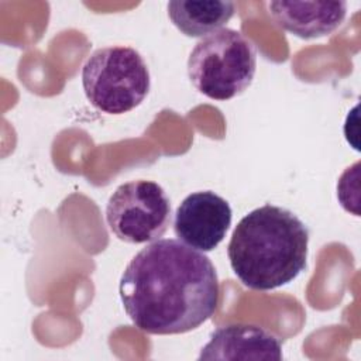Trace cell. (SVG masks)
Returning a JSON list of instances; mask_svg holds the SVG:
<instances>
[{
  "label": "cell",
  "mask_w": 361,
  "mask_h": 361,
  "mask_svg": "<svg viewBox=\"0 0 361 361\" xmlns=\"http://www.w3.org/2000/svg\"><path fill=\"white\" fill-rule=\"evenodd\" d=\"M118 292L130 320L149 334L195 330L214 314L220 300L210 258L173 238L155 240L137 252Z\"/></svg>",
  "instance_id": "obj_1"
},
{
  "label": "cell",
  "mask_w": 361,
  "mask_h": 361,
  "mask_svg": "<svg viewBox=\"0 0 361 361\" xmlns=\"http://www.w3.org/2000/svg\"><path fill=\"white\" fill-rule=\"evenodd\" d=\"M309 228L290 210L264 204L234 227L227 255L235 276L250 289L272 290L305 271Z\"/></svg>",
  "instance_id": "obj_2"
},
{
  "label": "cell",
  "mask_w": 361,
  "mask_h": 361,
  "mask_svg": "<svg viewBox=\"0 0 361 361\" xmlns=\"http://www.w3.org/2000/svg\"><path fill=\"white\" fill-rule=\"evenodd\" d=\"M255 71V45L233 28H220L203 37L188 58L192 85L214 100L241 94L251 85Z\"/></svg>",
  "instance_id": "obj_3"
},
{
  "label": "cell",
  "mask_w": 361,
  "mask_h": 361,
  "mask_svg": "<svg viewBox=\"0 0 361 361\" xmlns=\"http://www.w3.org/2000/svg\"><path fill=\"white\" fill-rule=\"evenodd\" d=\"M82 86L92 106L107 114H123L147 97L151 79L148 66L131 47L99 48L82 68Z\"/></svg>",
  "instance_id": "obj_4"
},
{
  "label": "cell",
  "mask_w": 361,
  "mask_h": 361,
  "mask_svg": "<svg viewBox=\"0 0 361 361\" xmlns=\"http://www.w3.org/2000/svg\"><path fill=\"white\" fill-rule=\"evenodd\" d=\"M171 202L165 190L145 179L120 185L106 206L110 231L130 244L159 240L171 224Z\"/></svg>",
  "instance_id": "obj_5"
},
{
  "label": "cell",
  "mask_w": 361,
  "mask_h": 361,
  "mask_svg": "<svg viewBox=\"0 0 361 361\" xmlns=\"http://www.w3.org/2000/svg\"><path fill=\"white\" fill-rule=\"evenodd\" d=\"M231 217V207L224 197L212 190H199L178 206L173 231L183 244L207 252L223 241Z\"/></svg>",
  "instance_id": "obj_6"
},
{
  "label": "cell",
  "mask_w": 361,
  "mask_h": 361,
  "mask_svg": "<svg viewBox=\"0 0 361 361\" xmlns=\"http://www.w3.org/2000/svg\"><path fill=\"white\" fill-rule=\"evenodd\" d=\"M199 360H282L281 340L252 324H228L213 331Z\"/></svg>",
  "instance_id": "obj_7"
},
{
  "label": "cell",
  "mask_w": 361,
  "mask_h": 361,
  "mask_svg": "<svg viewBox=\"0 0 361 361\" xmlns=\"http://www.w3.org/2000/svg\"><path fill=\"white\" fill-rule=\"evenodd\" d=\"M268 10L276 25L303 38H320L336 31L347 16L345 1H271Z\"/></svg>",
  "instance_id": "obj_8"
},
{
  "label": "cell",
  "mask_w": 361,
  "mask_h": 361,
  "mask_svg": "<svg viewBox=\"0 0 361 361\" xmlns=\"http://www.w3.org/2000/svg\"><path fill=\"white\" fill-rule=\"evenodd\" d=\"M235 13L233 1L173 0L168 3V16L186 37H206L223 27Z\"/></svg>",
  "instance_id": "obj_9"
}]
</instances>
